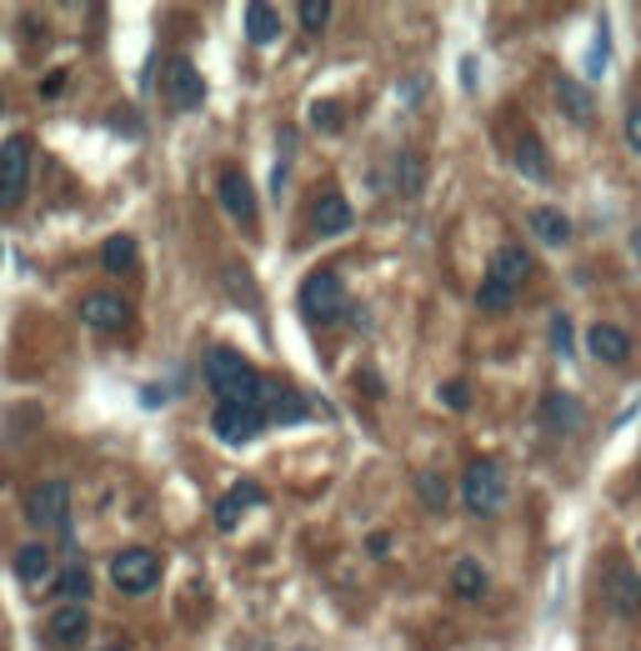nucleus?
Wrapping results in <instances>:
<instances>
[{
    "mask_svg": "<svg viewBox=\"0 0 641 651\" xmlns=\"http://www.w3.org/2000/svg\"><path fill=\"white\" fill-rule=\"evenodd\" d=\"M396 185H402L406 195L421 191V161H416L412 151H402V161H396Z\"/></svg>",
    "mask_w": 641,
    "mask_h": 651,
    "instance_id": "29",
    "label": "nucleus"
},
{
    "mask_svg": "<svg viewBox=\"0 0 641 651\" xmlns=\"http://www.w3.org/2000/svg\"><path fill=\"white\" fill-rule=\"evenodd\" d=\"M441 396H446V406H457V412H467V406H471L467 381H446V386H441Z\"/></svg>",
    "mask_w": 641,
    "mask_h": 651,
    "instance_id": "34",
    "label": "nucleus"
},
{
    "mask_svg": "<svg viewBox=\"0 0 641 651\" xmlns=\"http://www.w3.org/2000/svg\"><path fill=\"white\" fill-rule=\"evenodd\" d=\"M161 96L171 100L175 110H201V100H206V81H201V71L191 61H165L161 65Z\"/></svg>",
    "mask_w": 641,
    "mask_h": 651,
    "instance_id": "7",
    "label": "nucleus"
},
{
    "mask_svg": "<svg viewBox=\"0 0 641 651\" xmlns=\"http://www.w3.org/2000/svg\"><path fill=\"white\" fill-rule=\"evenodd\" d=\"M351 206H346V195H336V191H327L321 201H316V211H311V226H316V236H346L351 231Z\"/></svg>",
    "mask_w": 641,
    "mask_h": 651,
    "instance_id": "17",
    "label": "nucleus"
},
{
    "mask_svg": "<svg viewBox=\"0 0 641 651\" xmlns=\"http://www.w3.org/2000/svg\"><path fill=\"white\" fill-rule=\"evenodd\" d=\"M526 226H532L536 241H546V246H566V241H571V221L556 206H536L532 216H526Z\"/></svg>",
    "mask_w": 641,
    "mask_h": 651,
    "instance_id": "21",
    "label": "nucleus"
},
{
    "mask_svg": "<svg viewBox=\"0 0 641 651\" xmlns=\"http://www.w3.org/2000/svg\"><path fill=\"white\" fill-rule=\"evenodd\" d=\"M211 431H216L226 446H250L256 436L266 431V416L256 412V406H216V416H211Z\"/></svg>",
    "mask_w": 641,
    "mask_h": 651,
    "instance_id": "9",
    "label": "nucleus"
},
{
    "mask_svg": "<svg viewBox=\"0 0 641 651\" xmlns=\"http://www.w3.org/2000/svg\"><path fill=\"white\" fill-rule=\"evenodd\" d=\"M581 421H587V412H581V402H576L571 391H546V396H542V426L552 436L581 431Z\"/></svg>",
    "mask_w": 641,
    "mask_h": 651,
    "instance_id": "11",
    "label": "nucleus"
},
{
    "mask_svg": "<svg viewBox=\"0 0 641 651\" xmlns=\"http://www.w3.org/2000/svg\"><path fill=\"white\" fill-rule=\"evenodd\" d=\"M110 581H116L126 597H141V591H151V586L161 581V556H156L151 546H126V552H116V562H110Z\"/></svg>",
    "mask_w": 641,
    "mask_h": 651,
    "instance_id": "5",
    "label": "nucleus"
},
{
    "mask_svg": "<svg viewBox=\"0 0 641 651\" xmlns=\"http://www.w3.org/2000/svg\"><path fill=\"white\" fill-rule=\"evenodd\" d=\"M511 166H516L526 181H552V161H546V146L536 141V136H522V141H516Z\"/></svg>",
    "mask_w": 641,
    "mask_h": 651,
    "instance_id": "19",
    "label": "nucleus"
},
{
    "mask_svg": "<svg viewBox=\"0 0 641 651\" xmlns=\"http://www.w3.org/2000/svg\"><path fill=\"white\" fill-rule=\"evenodd\" d=\"M136 256H141V250H136L131 236H110L106 246H100V266H106L110 276H131L136 271Z\"/></svg>",
    "mask_w": 641,
    "mask_h": 651,
    "instance_id": "24",
    "label": "nucleus"
},
{
    "mask_svg": "<svg viewBox=\"0 0 641 651\" xmlns=\"http://www.w3.org/2000/svg\"><path fill=\"white\" fill-rule=\"evenodd\" d=\"M100 651H131V647H120V641H110V647H100Z\"/></svg>",
    "mask_w": 641,
    "mask_h": 651,
    "instance_id": "37",
    "label": "nucleus"
},
{
    "mask_svg": "<svg viewBox=\"0 0 641 651\" xmlns=\"http://www.w3.org/2000/svg\"><path fill=\"white\" fill-rule=\"evenodd\" d=\"M86 631H90V611L86 607H55L51 611V621H45V637H51V647H61V651H76L81 641H86Z\"/></svg>",
    "mask_w": 641,
    "mask_h": 651,
    "instance_id": "12",
    "label": "nucleus"
},
{
    "mask_svg": "<svg viewBox=\"0 0 641 651\" xmlns=\"http://www.w3.org/2000/svg\"><path fill=\"white\" fill-rule=\"evenodd\" d=\"M55 586H61V597H66L71 607H86V597H90V572H86V566H66Z\"/></svg>",
    "mask_w": 641,
    "mask_h": 651,
    "instance_id": "26",
    "label": "nucleus"
},
{
    "mask_svg": "<svg viewBox=\"0 0 641 651\" xmlns=\"http://www.w3.org/2000/svg\"><path fill=\"white\" fill-rule=\"evenodd\" d=\"M276 35H281V11H276V6H266V0L246 6V41L250 45H271Z\"/></svg>",
    "mask_w": 641,
    "mask_h": 651,
    "instance_id": "20",
    "label": "nucleus"
},
{
    "mask_svg": "<svg viewBox=\"0 0 641 651\" xmlns=\"http://www.w3.org/2000/svg\"><path fill=\"white\" fill-rule=\"evenodd\" d=\"M261 501H266V491L256 487V481H236V487L216 501V526H221V532H231V526H236L250 506H261Z\"/></svg>",
    "mask_w": 641,
    "mask_h": 651,
    "instance_id": "16",
    "label": "nucleus"
},
{
    "mask_svg": "<svg viewBox=\"0 0 641 651\" xmlns=\"http://www.w3.org/2000/svg\"><path fill=\"white\" fill-rule=\"evenodd\" d=\"M71 511V487L66 481H41L25 491V521L31 526H61Z\"/></svg>",
    "mask_w": 641,
    "mask_h": 651,
    "instance_id": "8",
    "label": "nucleus"
},
{
    "mask_svg": "<svg viewBox=\"0 0 641 651\" xmlns=\"http://www.w3.org/2000/svg\"><path fill=\"white\" fill-rule=\"evenodd\" d=\"M31 161H35V146L25 136H11L0 146V211H15L31 191Z\"/></svg>",
    "mask_w": 641,
    "mask_h": 651,
    "instance_id": "4",
    "label": "nucleus"
},
{
    "mask_svg": "<svg viewBox=\"0 0 641 651\" xmlns=\"http://www.w3.org/2000/svg\"><path fill=\"white\" fill-rule=\"evenodd\" d=\"M416 491H421V501L431 511H446V497H451V487H446L441 471H416Z\"/></svg>",
    "mask_w": 641,
    "mask_h": 651,
    "instance_id": "27",
    "label": "nucleus"
},
{
    "mask_svg": "<svg viewBox=\"0 0 641 651\" xmlns=\"http://www.w3.org/2000/svg\"><path fill=\"white\" fill-rule=\"evenodd\" d=\"M216 195H221V206H226L231 221H241V226H250V221H256V191H250V181L241 171H221Z\"/></svg>",
    "mask_w": 641,
    "mask_h": 651,
    "instance_id": "14",
    "label": "nucleus"
},
{
    "mask_svg": "<svg viewBox=\"0 0 641 651\" xmlns=\"http://www.w3.org/2000/svg\"><path fill=\"white\" fill-rule=\"evenodd\" d=\"M81 321L96 326V331H126L131 326V306L120 301L116 291H90L81 301Z\"/></svg>",
    "mask_w": 641,
    "mask_h": 651,
    "instance_id": "10",
    "label": "nucleus"
},
{
    "mask_svg": "<svg viewBox=\"0 0 641 651\" xmlns=\"http://www.w3.org/2000/svg\"><path fill=\"white\" fill-rule=\"evenodd\" d=\"M301 25L306 31H327V21H331V0H301Z\"/></svg>",
    "mask_w": 641,
    "mask_h": 651,
    "instance_id": "30",
    "label": "nucleus"
},
{
    "mask_svg": "<svg viewBox=\"0 0 641 651\" xmlns=\"http://www.w3.org/2000/svg\"><path fill=\"white\" fill-rule=\"evenodd\" d=\"M451 591L467 601H477L481 591H487V566L477 562V556H461L457 566H451Z\"/></svg>",
    "mask_w": 641,
    "mask_h": 651,
    "instance_id": "22",
    "label": "nucleus"
},
{
    "mask_svg": "<svg viewBox=\"0 0 641 651\" xmlns=\"http://www.w3.org/2000/svg\"><path fill=\"white\" fill-rule=\"evenodd\" d=\"M587 351L597 361H607V366H621V361L631 356V337L621 331V326H611V321H597L587 331Z\"/></svg>",
    "mask_w": 641,
    "mask_h": 651,
    "instance_id": "15",
    "label": "nucleus"
},
{
    "mask_svg": "<svg viewBox=\"0 0 641 651\" xmlns=\"http://www.w3.org/2000/svg\"><path fill=\"white\" fill-rule=\"evenodd\" d=\"M627 146H631V151L641 156V100H637V106L627 110Z\"/></svg>",
    "mask_w": 641,
    "mask_h": 651,
    "instance_id": "35",
    "label": "nucleus"
},
{
    "mask_svg": "<svg viewBox=\"0 0 641 651\" xmlns=\"http://www.w3.org/2000/svg\"><path fill=\"white\" fill-rule=\"evenodd\" d=\"M607 65V25H597V41H591V61H587V76H601Z\"/></svg>",
    "mask_w": 641,
    "mask_h": 651,
    "instance_id": "32",
    "label": "nucleus"
},
{
    "mask_svg": "<svg viewBox=\"0 0 641 651\" xmlns=\"http://www.w3.org/2000/svg\"><path fill=\"white\" fill-rule=\"evenodd\" d=\"M461 501H467L471 516H496L506 506V471L496 461H471L467 477H461Z\"/></svg>",
    "mask_w": 641,
    "mask_h": 651,
    "instance_id": "3",
    "label": "nucleus"
},
{
    "mask_svg": "<svg viewBox=\"0 0 641 651\" xmlns=\"http://www.w3.org/2000/svg\"><path fill=\"white\" fill-rule=\"evenodd\" d=\"M206 386L221 396V406H256L261 412V402H266V381L256 376V366H250L241 351H231V346H216V351H206Z\"/></svg>",
    "mask_w": 641,
    "mask_h": 651,
    "instance_id": "1",
    "label": "nucleus"
},
{
    "mask_svg": "<svg viewBox=\"0 0 641 651\" xmlns=\"http://www.w3.org/2000/svg\"><path fill=\"white\" fill-rule=\"evenodd\" d=\"M601 601L617 617H637L641 611V572L627 562H607L601 566Z\"/></svg>",
    "mask_w": 641,
    "mask_h": 651,
    "instance_id": "6",
    "label": "nucleus"
},
{
    "mask_svg": "<svg viewBox=\"0 0 641 651\" xmlns=\"http://www.w3.org/2000/svg\"><path fill=\"white\" fill-rule=\"evenodd\" d=\"M301 316L311 326H336L341 316L351 311V301H346V281H341V271H331V266H321V271H311L301 281Z\"/></svg>",
    "mask_w": 641,
    "mask_h": 651,
    "instance_id": "2",
    "label": "nucleus"
},
{
    "mask_svg": "<svg viewBox=\"0 0 641 651\" xmlns=\"http://www.w3.org/2000/svg\"><path fill=\"white\" fill-rule=\"evenodd\" d=\"M261 416H266V421H281V426L306 421V402H301V391H291V386H266Z\"/></svg>",
    "mask_w": 641,
    "mask_h": 651,
    "instance_id": "18",
    "label": "nucleus"
},
{
    "mask_svg": "<svg viewBox=\"0 0 641 651\" xmlns=\"http://www.w3.org/2000/svg\"><path fill=\"white\" fill-rule=\"evenodd\" d=\"M45 572H51V552H45L41 542H25L21 552H15V576H21V581H41Z\"/></svg>",
    "mask_w": 641,
    "mask_h": 651,
    "instance_id": "25",
    "label": "nucleus"
},
{
    "mask_svg": "<svg viewBox=\"0 0 641 651\" xmlns=\"http://www.w3.org/2000/svg\"><path fill=\"white\" fill-rule=\"evenodd\" d=\"M552 346H556V356H566V351H571V321H566V316H556V321H552Z\"/></svg>",
    "mask_w": 641,
    "mask_h": 651,
    "instance_id": "33",
    "label": "nucleus"
},
{
    "mask_svg": "<svg viewBox=\"0 0 641 651\" xmlns=\"http://www.w3.org/2000/svg\"><path fill=\"white\" fill-rule=\"evenodd\" d=\"M511 296H516V291H506L501 281L481 276V291H477V306H481V311H506V306H511Z\"/></svg>",
    "mask_w": 641,
    "mask_h": 651,
    "instance_id": "28",
    "label": "nucleus"
},
{
    "mask_svg": "<svg viewBox=\"0 0 641 651\" xmlns=\"http://www.w3.org/2000/svg\"><path fill=\"white\" fill-rule=\"evenodd\" d=\"M556 100L566 106V116L576 120V126H587L591 120V90L581 86V81H571V76H556Z\"/></svg>",
    "mask_w": 641,
    "mask_h": 651,
    "instance_id": "23",
    "label": "nucleus"
},
{
    "mask_svg": "<svg viewBox=\"0 0 641 651\" xmlns=\"http://www.w3.org/2000/svg\"><path fill=\"white\" fill-rule=\"evenodd\" d=\"M487 276H491V281H501L506 291H522V281L532 276V256H526V250L516 246V241H506V246L491 250Z\"/></svg>",
    "mask_w": 641,
    "mask_h": 651,
    "instance_id": "13",
    "label": "nucleus"
},
{
    "mask_svg": "<svg viewBox=\"0 0 641 651\" xmlns=\"http://www.w3.org/2000/svg\"><path fill=\"white\" fill-rule=\"evenodd\" d=\"M386 546H392V536H386V532L371 536V556H386Z\"/></svg>",
    "mask_w": 641,
    "mask_h": 651,
    "instance_id": "36",
    "label": "nucleus"
},
{
    "mask_svg": "<svg viewBox=\"0 0 641 651\" xmlns=\"http://www.w3.org/2000/svg\"><path fill=\"white\" fill-rule=\"evenodd\" d=\"M311 126L316 130H341V106H336V100H316V106H311Z\"/></svg>",
    "mask_w": 641,
    "mask_h": 651,
    "instance_id": "31",
    "label": "nucleus"
},
{
    "mask_svg": "<svg viewBox=\"0 0 641 651\" xmlns=\"http://www.w3.org/2000/svg\"><path fill=\"white\" fill-rule=\"evenodd\" d=\"M0 106H6V100H0Z\"/></svg>",
    "mask_w": 641,
    "mask_h": 651,
    "instance_id": "38",
    "label": "nucleus"
}]
</instances>
